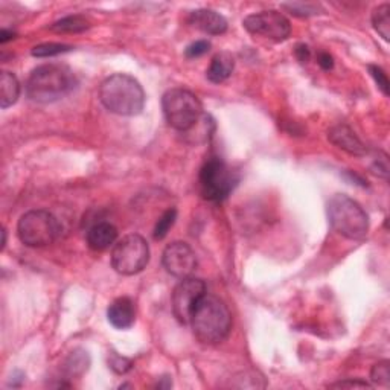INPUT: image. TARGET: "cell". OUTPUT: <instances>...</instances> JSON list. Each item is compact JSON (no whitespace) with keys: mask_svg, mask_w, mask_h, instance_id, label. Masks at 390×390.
<instances>
[{"mask_svg":"<svg viewBox=\"0 0 390 390\" xmlns=\"http://www.w3.org/2000/svg\"><path fill=\"white\" fill-rule=\"evenodd\" d=\"M329 387L333 389H370V384H368L366 381H361V380H343V381H338V383L331 384Z\"/></svg>","mask_w":390,"mask_h":390,"instance_id":"cell-29","label":"cell"},{"mask_svg":"<svg viewBox=\"0 0 390 390\" xmlns=\"http://www.w3.org/2000/svg\"><path fill=\"white\" fill-rule=\"evenodd\" d=\"M176 218H177V211L176 209H168L167 212H165L156 224L154 238L156 239H163L165 237H167L170 229L174 226V223H176Z\"/></svg>","mask_w":390,"mask_h":390,"instance_id":"cell-23","label":"cell"},{"mask_svg":"<svg viewBox=\"0 0 390 390\" xmlns=\"http://www.w3.org/2000/svg\"><path fill=\"white\" fill-rule=\"evenodd\" d=\"M206 294V284L202 279L185 278L174 288L172 293V311L181 325H189L190 317L198 302Z\"/></svg>","mask_w":390,"mask_h":390,"instance_id":"cell-9","label":"cell"},{"mask_svg":"<svg viewBox=\"0 0 390 390\" xmlns=\"http://www.w3.org/2000/svg\"><path fill=\"white\" fill-rule=\"evenodd\" d=\"M89 28L90 22L84 15H69V17L55 22L51 27V31L57 32V34H78V32H84Z\"/></svg>","mask_w":390,"mask_h":390,"instance_id":"cell-19","label":"cell"},{"mask_svg":"<svg viewBox=\"0 0 390 390\" xmlns=\"http://www.w3.org/2000/svg\"><path fill=\"white\" fill-rule=\"evenodd\" d=\"M296 58L301 63H306V61H310V57H311V51H310V47L306 46V45H297L296 46Z\"/></svg>","mask_w":390,"mask_h":390,"instance_id":"cell-31","label":"cell"},{"mask_svg":"<svg viewBox=\"0 0 390 390\" xmlns=\"http://www.w3.org/2000/svg\"><path fill=\"white\" fill-rule=\"evenodd\" d=\"M328 139L331 144H334L340 149H343L351 156H364L368 153V148L364 145L359 136L355 135L351 127L345 126V123H338V126L331 127L328 131Z\"/></svg>","mask_w":390,"mask_h":390,"instance_id":"cell-12","label":"cell"},{"mask_svg":"<svg viewBox=\"0 0 390 390\" xmlns=\"http://www.w3.org/2000/svg\"><path fill=\"white\" fill-rule=\"evenodd\" d=\"M368 69L372 75V78L375 80L377 82V86L378 89L383 92V95L389 96V78H387V73L380 68V66H373V64H369L368 66Z\"/></svg>","mask_w":390,"mask_h":390,"instance_id":"cell-25","label":"cell"},{"mask_svg":"<svg viewBox=\"0 0 390 390\" xmlns=\"http://www.w3.org/2000/svg\"><path fill=\"white\" fill-rule=\"evenodd\" d=\"M77 84V77L69 66L49 63L31 72L27 81V95L34 103L51 104L68 96Z\"/></svg>","mask_w":390,"mask_h":390,"instance_id":"cell-1","label":"cell"},{"mask_svg":"<svg viewBox=\"0 0 390 390\" xmlns=\"http://www.w3.org/2000/svg\"><path fill=\"white\" fill-rule=\"evenodd\" d=\"M328 218L337 234L352 241H361L369 232L368 213L346 194H336L328 202Z\"/></svg>","mask_w":390,"mask_h":390,"instance_id":"cell-4","label":"cell"},{"mask_svg":"<svg viewBox=\"0 0 390 390\" xmlns=\"http://www.w3.org/2000/svg\"><path fill=\"white\" fill-rule=\"evenodd\" d=\"M189 23L209 36H221L227 31V22L212 10H197L189 15Z\"/></svg>","mask_w":390,"mask_h":390,"instance_id":"cell-14","label":"cell"},{"mask_svg":"<svg viewBox=\"0 0 390 390\" xmlns=\"http://www.w3.org/2000/svg\"><path fill=\"white\" fill-rule=\"evenodd\" d=\"M90 366V355L84 350H75L64 361V372L68 377L77 378L84 375Z\"/></svg>","mask_w":390,"mask_h":390,"instance_id":"cell-18","label":"cell"},{"mask_svg":"<svg viewBox=\"0 0 390 390\" xmlns=\"http://www.w3.org/2000/svg\"><path fill=\"white\" fill-rule=\"evenodd\" d=\"M238 183L237 174L218 157L207 160L200 171L202 195L209 202H221Z\"/></svg>","mask_w":390,"mask_h":390,"instance_id":"cell-8","label":"cell"},{"mask_svg":"<svg viewBox=\"0 0 390 390\" xmlns=\"http://www.w3.org/2000/svg\"><path fill=\"white\" fill-rule=\"evenodd\" d=\"M372 172L377 176L387 179L389 177V163H387V156L383 154V157H378L372 165Z\"/></svg>","mask_w":390,"mask_h":390,"instance_id":"cell-28","label":"cell"},{"mask_svg":"<svg viewBox=\"0 0 390 390\" xmlns=\"http://www.w3.org/2000/svg\"><path fill=\"white\" fill-rule=\"evenodd\" d=\"M282 8H285V10H288L290 14L299 15V17H310V15L317 14V11H319V6L317 5L303 3V2L284 3V5H282Z\"/></svg>","mask_w":390,"mask_h":390,"instance_id":"cell-24","label":"cell"},{"mask_svg":"<svg viewBox=\"0 0 390 390\" xmlns=\"http://www.w3.org/2000/svg\"><path fill=\"white\" fill-rule=\"evenodd\" d=\"M109 364H110V368L116 373H119V375H123V373H127L131 369V366H133V363L128 359H123V357H121L118 354H112L110 360H109Z\"/></svg>","mask_w":390,"mask_h":390,"instance_id":"cell-27","label":"cell"},{"mask_svg":"<svg viewBox=\"0 0 390 390\" xmlns=\"http://www.w3.org/2000/svg\"><path fill=\"white\" fill-rule=\"evenodd\" d=\"M235 68V60L232 54L229 52H220L212 58L209 69L206 72V77L213 84H220V82L226 81Z\"/></svg>","mask_w":390,"mask_h":390,"instance_id":"cell-16","label":"cell"},{"mask_svg":"<svg viewBox=\"0 0 390 390\" xmlns=\"http://www.w3.org/2000/svg\"><path fill=\"white\" fill-rule=\"evenodd\" d=\"M20 96V82L14 73L3 70L0 75V107L8 109L17 103Z\"/></svg>","mask_w":390,"mask_h":390,"instance_id":"cell-17","label":"cell"},{"mask_svg":"<svg viewBox=\"0 0 390 390\" xmlns=\"http://www.w3.org/2000/svg\"><path fill=\"white\" fill-rule=\"evenodd\" d=\"M61 234V226L55 215L43 209L23 213L17 224V235L28 247H45L52 244Z\"/></svg>","mask_w":390,"mask_h":390,"instance_id":"cell-6","label":"cell"},{"mask_svg":"<svg viewBox=\"0 0 390 390\" xmlns=\"http://www.w3.org/2000/svg\"><path fill=\"white\" fill-rule=\"evenodd\" d=\"M317 63L323 70H331L334 68V58L331 57L328 52H320L319 58H317Z\"/></svg>","mask_w":390,"mask_h":390,"instance_id":"cell-30","label":"cell"},{"mask_svg":"<svg viewBox=\"0 0 390 390\" xmlns=\"http://www.w3.org/2000/svg\"><path fill=\"white\" fill-rule=\"evenodd\" d=\"M162 109L168 126L177 131H189L200 119V99L186 89H171L162 98Z\"/></svg>","mask_w":390,"mask_h":390,"instance_id":"cell-5","label":"cell"},{"mask_svg":"<svg viewBox=\"0 0 390 390\" xmlns=\"http://www.w3.org/2000/svg\"><path fill=\"white\" fill-rule=\"evenodd\" d=\"M14 38V32H8L6 29L2 31V34H0V43H6V41H10Z\"/></svg>","mask_w":390,"mask_h":390,"instance_id":"cell-32","label":"cell"},{"mask_svg":"<svg viewBox=\"0 0 390 390\" xmlns=\"http://www.w3.org/2000/svg\"><path fill=\"white\" fill-rule=\"evenodd\" d=\"M171 386H172V383H171V378H168V377L162 378L160 383H157V387H159V389H170Z\"/></svg>","mask_w":390,"mask_h":390,"instance_id":"cell-33","label":"cell"},{"mask_svg":"<svg viewBox=\"0 0 390 390\" xmlns=\"http://www.w3.org/2000/svg\"><path fill=\"white\" fill-rule=\"evenodd\" d=\"M372 24L384 41L390 40V5L383 3L372 13Z\"/></svg>","mask_w":390,"mask_h":390,"instance_id":"cell-20","label":"cell"},{"mask_svg":"<svg viewBox=\"0 0 390 390\" xmlns=\"http://www.w3.org/2000/svg\"><path fill=\"white\" fill-rule=\"evenodd\" d=\"M370 380L373 384L381 386V387H389L390 386V361L383 360L377 364H373L370 370Z\"/></svg>","mask_w":390,"mask_h":390,"instance_id":"cell-22","label":"cell"},{"mask_svg":"<svg viewBox=\"0 0 390 390\" xmlns=\"http://www.w3.org/2000/svg\"><path fill=\"white\" fill-rule=\"evenodd\" d=\"M72 46L69 45H61V43H45V45H38L34 49H32V55L37 58H51V57H57L60 54H66L72 51Z\"/></svg>","mask_w":390,"mask_h":390,"instance_id":"cell-21","label":"cell"},{"mask_svg":"<svg viewBox=\"0 0 390 390\" xmlns=\"http://www.w3.org/2000/svg\"><path fill=\"white\" fill-rule=\"evenodd\" d=\"M189 325L202 343L218 345L230 334L232 314L220 297L204 294L195 306Z\"/></svg>","mask_w":390,"mask_h":390,"instance_id":"cell-2","label":"cell"},{"mask_svg":"<svg viewBox=\"0 0 390 390\" xmlns=\"http://www.w3.org/2000/svg\"><path fill=\"white\" fill-rule=\"evenodd\" d=\"M107 317L114 328L128 329L135 325L136 305L130 297H118L107 310Z\"/></svg>","mask_w":390,"mask_h":390,"instance_id":"cell-13","label":"cell"},{"mask_svg":"<svg viewBox=\"0 0 390 390\" xmlns=\"http://www.w3.org/2000/svg\"><path fill=\"white\" fill-rule=\"evenodd\" d=\"M162 264L170 275L179 279H185L195 271L197 256L189 244L183 241H174L165 247Z\"/></svg>","mask_w":390,"mask_h":390,"instance_id":"cell-11","label":"cell"},{"mask_svg":"<svg viewBox=\"0 0 390 390\" xmlns=\"http://www.w3.org/2000/svg\"><path fill=\"white\" fill-rule=\"evenodd\" d=\"M209 49H211V43L207 40H197L194 41L193 45H189L186 47V57L188 58H198V57H202L204 54L209 52Z\"/></svg>","mask_w":390,"mask_h":390,"instance_id":"cell-26","label":"cell"},{"mask_svg":"<svg viewBox=\"0 0 390 390\" xmlns=\"http://www.w3.org/2000/svg\"><path fill=\"white\" fill-rule=\"evenodd\" d=\"M149 262V247L145 239L131 234L119 239L112 252L113 269L123 276H133L142 271Z\"/></svg>","mask_w":390,"mask_h":390,"instance_id":"cell-7","label":"cell"},{"mask_svg":"<svg viewBox=\"0 0 390 390\" xmlns=\"http://www.w3.org/2000/svg\"><path fill=\"white\" fill-rule=\"evenodd\" d=\"M116 239H118V230L107 221L96 223L87 232V246L95 252L107 250L116 243Z\"/></svg>","mask_w":390,"mask_h":390,"instance_id":"cell-15","label":"cell"},{"mask_svg":"<svg viewBox=\"0 0 390 390\" xmlns=\"http://www.w3.org/2000/svg\"><path fill=\"white\" fill-rule=\"evenodd\" d=\"M243 24L250 34L264 36L275 41H284L292 34L290 20L284 14L275 10L247 15Z\"/></svg>","mask_w":390,"mask_h":390,"instance_id":"cell-10","label":"cell"},{"mask_svg":"<svg viewBox=\"0 0 390 390\" xmlns=\"http://www.w3.org/2000/svg\"><path fill=\"white\" fill-rule=\"evenodd\" d=\"M99 99L107 110L119 116H136L144 110L145 92L127 73H114L99 87Z\"/></svg>","mask_w":390,"mask_h":390,"instance_id":"cell-3","label":"cell"}]
</instances>
